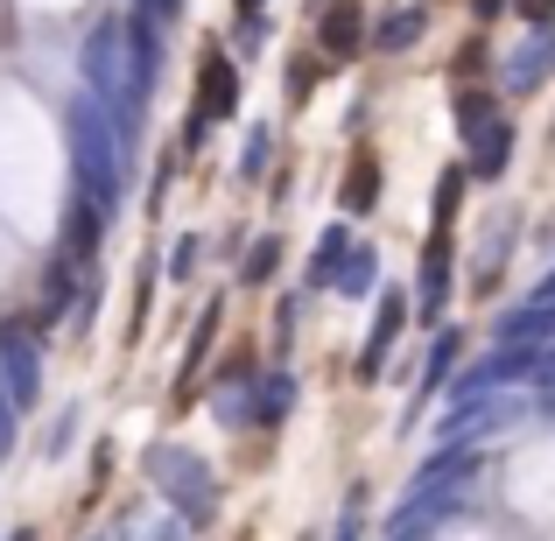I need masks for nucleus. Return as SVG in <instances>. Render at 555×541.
Masks as SVG:
<instances>
[{"mask_svg":"<svg viewBox=\"0 0 555 541\" xmlns=\"http://www.w3.org/2000/svg\"><path fill=\"white\" fill-rule=\"evenodd\" d=\"M352 50H359V8L338 0V8L324 14V56H352Z\"/></svg>","mask_w":555,"mask_h":541,"instance_id":"1","label":"nucleus"},{"mask_svg":"<svg viewBox=\"0 0 555 541\" xmlns=\"http://www.w3.org/2000/svg\"><path fill=\"white\" fill-rule=\"evenodd\" d=\"M225 106H232V70L204 64V113H225Z\"/></svg>","mask_w":555,"mask_h":541,"instance_id":"2","label":"nucleus"},{"mask_svg":"<svg viewBox=\"0 0 555 541\" xmlns=\"http://www.w3.org/2000/svg\"><path fill=\"white\" fill-rule=\"evenodd\" d=\"M345 204H352V211H366V204H373V163H366V155H359L352 183H345Z\"/></svg>","mask_w":555,"mask_h":541,"instance_id":"3","label":"nucleus"},{"mask_svg":"<svg viewBox=\"0 0 555 541\" xmlns=\"http://www.w3.org/2000/svg\"><path fill=\"white\" fill-rule=\"evenodd\" d=\"M520 14H534V22H542V14H555V0H520Z\"/></svg>","mask_w":555,"mask_h":541,"instance_id":"4","label":"nucleus"},{"mask_svg":"<svg viewBox=\"0 0 555 541\" xmlns=\"http://www.w3.org/2000/svg\"><path fill=\"white\" fill-rule=\"evenodd\" d=\"M478 8H486V14H492V8H500V0H478Z\"/></svg>","mask_w":555,"mask_h":541,"instance_id":"5","label":"nucleus"},{"mask_svg":"<svg viewBox=\"0 0 555 541\" xmlns=\"http://www.w3.org/2000/svg\"><path fill=\"white\" fill-rule=\"evenodd\" d=\"M240 8H260V0H240Z\"/></svg>","mask_w":555,"mask_h":541,"instance_id":"6","label":"nucleus"}]
</instances>
